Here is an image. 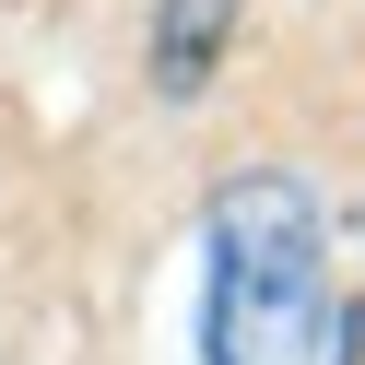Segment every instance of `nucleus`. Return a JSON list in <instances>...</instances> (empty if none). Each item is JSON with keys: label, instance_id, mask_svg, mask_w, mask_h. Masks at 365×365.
<instances>
[{"label": "nucleus", "instance_id": "f257e3e1", "mask_svg": "<svg viewBox=\"0 0 365 365\" xmlns=\"http://www.w3.org/2000/svg\"><path fill=\"white\" fill-rule=\"evenodd\" d=\"M200 365H354V307L330 283V212L307 177L247 165L200 224Z\"/></svg>", "mask_w": 365, "mask_h": 365}, {"label": "nucleus", "instance_id": "f03ea898", "mask_svg": "<svg viewBox=\"0 0 365 365\" xmlns=\"http://www.w3.org/2000/svg\"><path fill=\"white\" fill-rule=\"evenodd\" d=\"M236 12L247 0H153V95L165 106H189L212 83V59L236 48Z\"/></svg>", "mask_w": 365, "mask_h": 365}]
</instances>
